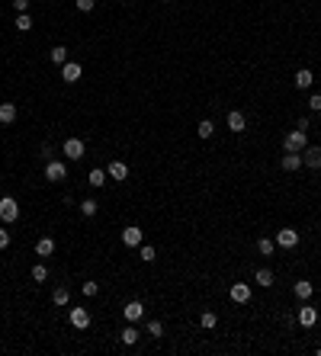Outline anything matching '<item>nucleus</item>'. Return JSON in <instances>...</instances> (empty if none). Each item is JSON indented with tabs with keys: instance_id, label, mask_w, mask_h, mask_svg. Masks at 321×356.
Instances as JSON below:
<instances>
[{
	"instance_id": "obj_1",
	"label": "nucleus",
	"mask_w": 321,
	"mask_h": 356,
	"mask_svg": "<svg viewBox=\"0 0 321 356\" xmlns=\"http://www.w3.org/2000/svg\"><path fill=\"white\" fill-rule=\"evenodd\" d=\"M16 219H20V202H16L13 196H4V199H0V222L13 225Z\"/></svg>"
},
{
	"instance_id": "obj_2",
	"label": "nucleus",
	"mask_w": 321,
	"mask_h": 356,
	"mask_svg": "<svg viewBox=\"0 0 321 356\" xmlns=\"http://www.w3.org/2000/svg\"><path fill=\"white\" fill-rule=\"evenodd\" d=\"M283 148H286V151H296V154H302V151L308 148V135L302 132V128H296V132H289V135L283 138Z\"/></svg>"
},
{
	"instance_id": "obj_3",
	"label": "nucleus",
	"mask_w": 321,
	"mask_h": 356,
	"mask_svg": "<svg viewBox=\"0 0 321 356\" xmlns=\"http://www.w3.org/2000/svg\"><path fill=\"white\" fill-rule=\"evenodd\" d=\"M45 180L48 183H61V180H68V164L65 161H48L45 164Z\"/></svg>"
},
{
	"instance_id": "obj_4",
	"label": "nucleus",
	"mask_w": 321,
	"mask_h": 356,
	"mask_svg": "<svg viewBox=\"0 0 321 356\" xmlns=\"http://www.w3.org/2000/svg\"><path fill=\"white\" fill-rule=\"evenodd\" d=\"M273 241H276V247H286V250H292V247H299V231H296V228H280Z\"/></svg>"
},
{
	"instance_id": "obj_5",
	"label": "nucleus",
	"mask_w": 321,
	"mask_h": 356,
	"mask_svg": "<svg viewBox=\"0 0 321 356\" xmlns=\"http://www.w3.org/2000/svg\"><path fill=\"white\" fill-rule=\"evenodd\" d=\"M61 151H65L68 161H81L84 158V138H68V141L61 145Z\"/></svg>"
},
{
	"instance_id": "obj_6",
	"label": "nucleus",
	"mask_w": 321,
	"mask_h": 356,
	"mask_svg": "<svg viewBox=\"0 0 321 356\" xmlns=\"http://www.w3.org/2000/svg\"><path fill=\"white\" fill-rule=\"evenodd\" d=\"M122 318L125 321H132V324H138V321H142L145 318V305H142V302H125V305H122Z\"/></svg>"
},
{
	"instance_id": "obj_7",
	"label": "nucleus",
	"mask_w": 321,
	"mask_h": 356,
	"mask_svg": "<svg viewBox=\"0 0 321 356\" xmlns=\"http://www.w3.org/2000/svg\"><path fill=\"white\" fill-rule=\"evenodd\" d=\"M142 238H145V234H142L138 225H125V228H122V244L125 247H142Z\"/></svg>"
},
{
	"instance_id": "obj_8",
	"label": "nucleus",
	"mask_w": 321,
	"mask_h": 356,
	"mask_svg": "<svg viewBox=\"0 0 321 356\" xmlns=\"http://www.w3.org/2000/svg\"><path fill=\"white\" fill-rule=\"evenodd\" d=\"M228 295H231V302H235V305H247L250 302V286L247 282H235L228 289Z\"/></svg>"
},
{
	"instance_id": "obj_9",
	"label": "nucleus",
	"mask_w": 321,
	"mask_h": 356,
	"mask_svg": "<svg viewBox=\"0 0 321 356\" xmlns=\"http://www.w3.org/2000/svg\"><path fill=\"white\" fill-rule=\"evenodd\" d=\"M302 164H305V167H311V170H318V167H321V148H318V145H308L305 151H302Z\"/></svg>"
},
{
	"instance_id": "obj_10",
	"label": "nucleus",
	"mask_w": 321,
	"mask_h": 356,
	"mask_svg": "<svg viewBox=\"0 0 321 356\" xmlns=\"http://www.w3.org/2000/svg\"><path fill=\"white\" fill-rule=\"evenodd\" d=\"M81 74H84V67L77 64V61L61 64V81H65V84H77V81H81Z\"/></svg>"
},
{
	"instance_id": "obj_11",
	"label": "nucleus",
	"mask_w": 321,
	"mask_h": 356,
	"mask_svg": "<svg viewBox=\"0 0 321 356\" xmlns=\"http://www.w3.org/2000/svg\"><path fill=\"white\" fill-rule=\"evenodd\" d=\"M71 324L77 331H87V327H90V311L87 308H71Z\"/></svg>"
},
{
	"instance_id": "obj_12",
	"label": "nucleus",
	"mask_w": 321,
	"mask_h": 356,
	"mask_svg": "<svg viewBox=\"0 0 321 356\" xmlns=\"http://www.w3.org/2000/svg\"><path fill=\"white\" fill-rule=\"evenodd\" d=\"M16 116H20L16 103H0V125H13Z\"/></svg>"
},
{
	"instance_id": "obj_13",
	"label": "nucleus",
	"mask_w": 321,
	"mask_h": 356,
	"mask_svg": "<svg viewBox=\"0 0 321 356\" xmlns=\"http://www.w3.org/2000/svg\"><path fill=\"white\" fill-rule=\"evenodd\" d=\"M299 324H302V327H315V324H318V308L302 305V308H299Z\"/></svg>"
},
{
	"instance_id": "obj_14",
	"label": "nucleus",
	"mask_w": 321,
	"mask_h": 356,
	"mask_svg": "<svg viewBox=\"0 0 321 356\" xmlns=\"http://www.w3.org/2000/svg\"><path fill=\"white\" fill-rule=\"evenodd\" d=\"M280 167H283L286 173L299 170V167H302V154H296V151H286V154H283V161H280Z\"/></svg>"
},
{
	"instance_id": "obj_15",
	"label": "nucleus",
	"mask_w": 321,
	"mask_h": 356,
	"mask_svg": "<svg viewBox=\"0 0 321 356\" xmlns=\"http://www.w3.org/2000/svg\"><path fill=\"white\" fill-rule=\"evenodd\" d=\"M106 180H109V173L103 170V167H93L90 173H87V183H90L93 189H100V186H106Z\"/></svg>"
},
{
	"instance_id": "obj_16",
	"label": "nucleus",
	"mask_w": 321,
	"mask_h": 356,
	"mask_svg": "<svg viewBox=\"0 0 321 356\" xmlns=\"http://www.w3.org/2000/svg\"><path fill=\"white\" fill-rule=\"evenodd\" d=\"M292 292H296V299L308 302V299H311V292H315V282H308V279H299L296 286H292Z\"/></svg>"
},
{
	"instance_id": "obj_17",
	"label": "nucleus",
	"mask_w": 321,
	"mask_h": 356,
	"mask_svg": "<svg viewBox=\"0 0 321 356\" xmlns=\"http://www.w3.org/2000/svg\"><path fill=\"white\" fill-rule=\"evenodd\" d=\"M228 128H231V132H244V128H247V119H244V112L231 109V112H228Z\"/></svg>"
},
{
	"instance_id": "obj_18",
	"label": "nucleus",
	"mask_w": 321,
	"mask_h": 356,
	"mask_svg": "<svg viewBox=\"0 0 321 356\" xmlns=\"http://www.w3.org/2000/svg\"><path fill=\"white\" fill-rule=\"evenodd\" d=\"M119 340H122L125 346H135V343H138V327L132 324V321H129V327H122V331H119Z\"/></svg>"
},
{
	"instance_id": "obj_19",
	"label": "nucleus",
	"mask_w": 321,
	"mask_h": 356,
	"mask_svg": "<svg viewBox=\"0 0 321 356\" xmlns=\"http://www.w3.org/2000/svg\"><path fill=\"white\" fill-rule=\"evenodd\" d=\"M311 84H315V74H311L308 67H299V71H296V87H299V90H308Z\"/></svg>"
},
{
	"instance_id": "obj_20",
	"label": "nucleus",
	"mask_w": 321,
	"mask_h": 356,
	"mask_svg": "<svg viewBox=\"0 0 321 356\" xmlns=\"http://www.w3.org/2000/svg\"><path fill=\"white\" fill-rule=\"evenodd\" d=\"M106 173H109V177H112V180H116V183H122V180L129 177V167H125V164H122V161H112V164H109V170H106Z\"/></svg>"
},
{
	"instance_id": "obj_21",
	"label": "nucleus",
	"mask_w": 321,
	"mask_h": 356,
	"mask_svg": "<svg viewBox=\"0 0 321 356\" xmlns=\"http://www.w3.org/2000/svg\"><path fill=\"white\" fill-rule=\"evenodd\" d=\"M254 282H257V286H264V289H270V286H273V270L260 266V270L254 273Z\"/></svg>"
},
{
	"instance_id": "obj_22",
	"label": "nucleus",
	"mask_w": 321,
	"mask_h": 356,
	"mask_svg": "<svg viewBox=\"0 0 321 356\" xmlns=\"http://www.w3.org/2000/svg\"><path fill=\"white\" fill-rule=\"evenodd\" d=\"M48 58H51V64L61 67V64H68V48H65V45H55V48L48 51Z\"/></svg>"
},
{
	"instance_id": "obj_23",
	"label": "nucleus",
	"mask_w": 321,
	"mask_h": 356,
	"mask_svg": "<svg viewBox=\"0 0 321 356\" xmlns=\"http://www.w3.org/2000/svg\"><path fill=\"white\" fill-rule=\"evenodd\" d=\"M51 302H55V305H58V308H65V305H68V302H71V292H68V289H65V286H58V289H55V292H51Z\"/></svg>"
},
{
	"instance_id": "obj_24",
	"label": "nucleus",
	"mask_w": 321,
	"mask_h": 356,
	"mask_svg": "<svg viewBox=\"0 0 321 356\" xmlns=\"http://www.w3.org/2000/svg\"><path fill=\"white\" fill-rule=\"evenodd\" d=\"M36 254H39V257H51V254H55V241H51V238H42L39 244H36Z\"/></svg>"
},
{
	"instance_id": "obj_25",
	"label": "nucleus",
	"mask_w": 321,
	"mask_h": 356,
	"mask_svg": "<svg viewBox=\"0 0 321 356\" xmlns=\"http://www.w3.org/2000/svg\"><path fill=\"white\" fill-rule=\"evenodd\" d=\"M81 212H84V219H93V215L100 212V202H97V199H84V202H81Z\"/></svg>"
},
{
	"instance_id": "obj_26",
	"label": "nucleus",
	"mask_w": 321,
	"mask_h": 356,
	"mask_svg": "<svg viewBox=\"0 0 321 356\" xmlns=\"http://www.w3.org/2000/svg\"><path fill=\"white\" fill-rule=\"evenodd\" d=\"M257 250H260L264 257H270L273 250H276V241H273V238H260V241H257Z\"/></svg>"
},
{
	"instance_id": "obj_27",
	"label": "nucleus",
	"mask_w": 321,
	"mask_h": 356,
	"mask_svg": "<svg viewBox=\"0 0 321 356\" xmlns=\"http://www.w3.org/2000/svg\"><path fill=\"white\" fill-rule=\"evenodd\" d=\"M212 132H215V125H212V119H203V122L196 125V135L199 138H212Z\"/></svg>"
},
{
	"instance_id": "obj_28",
	"label": "nucleus",
	"mask_w": 321,
	"mask_h": 356,
	"mask_svg": "<svg viewBox=\"0 0 321 356\" xmlns=\"http://www.w3.org/2000/svg\"><path fill=\"white\" fill-rule=\"evenodd\" d=\"M16 29H20V32H29V29H32V16H29V13H16Z\"/></svg>"
},
{
	"instance_id": "obj_29",
	"label": "nucleus",
	"mask_w": 321,
	"mask_h": 356,
	"mask_svg": "<svg viewBox=\"0 0 321 356\" xmlns=\"http://www.w3.org/2000/svg\"><path fill=\"white\" fill-rule=\"evenodd\" d=\"M199 324H203V327H215V324H219V315H215V311H203Z\"/></svg>"
},
{
	"instance_id": "obj_30",
	"label": "nucleus",
	"mask_w": 321,
	"mask_h": 356,
	"mask_svg": "<svg viewBox=\"0 0 321 356\" xmlns=\"http://www.w3.org/2000/svg\"><path fill=\"white\" fill-rule=\"evenodd\" d=\"M138 257H142L145 263H151V260L158 257V254H154V247H151V244H142V247H138Z\"/></svg>"
},
{
	"instance_id": "obj_31",
	"label": "nucleus",
	"mask_w": 321,
	"mask_h": 356,
	"mask_svg": "<svg viewBox=\"0 0 321 356\" xmlns=\"http://www.w3.org/2000/svg\"><path fill=\"white\" fill-rule=\"evenodd\" d=\"M32 279H36V282H45V279H48V270H45L42 263H36V266H32Z\"/></svg>"
},
{
	"instance_id": "obj_32",
	"label": "nucleus",
	"mask_w": 321,
	"mask_h": 356,
	"mask_svg": "<svg viewBox=\"0 0 321 356\" xmlns=\"http://www.w3.org/2000/svg\"><path fill=\"white\" fill-rule=\"evenodd\" d=\"M148 334L161 340V337H164V324H161V321H148Z\"/></svg>"
},
{
	"instance_id": "obj_33",
	"label": "nucleus",
	"mask_w": 321,
	"mask_h": 356,
	"mask_svg": "<svg viewBox=\"0 0 321 356\" xmlns=\"http://www.w3.org/2000/svg\"><path fill=\"white\" fill-rule=\"evenodd\" d=\"M97 292H100V282H93V279H90V282H84V295H87V299H93Z\"/></svg>"
},
{
	"instance_id": "obj_34",
	"label": "nucleus",
	"mask_w": 321,
	"mask_h": 356,
	"mask_svg": "<svg viewBox=\"0 0 321 356\" xmlns=\"http://www.w3.org/2000/svg\"><path fill=\"white\" fill-rule=\"evenodd\" d=\"M93 4H97V0H74V7H77L81 13H90V10H93Z\"/></svg>"
},
{
	"instance_id": "obj_35",
	"label": "nucleus",
	"mask_w": 321,
	"mask_h": 356,
	"mask_svg": "<svg viewBox=\"0 0 321 356\" xmlns=\"http://www.w3.org/2000/svg\"><path fill=\"white\" fill-rule=\"evenodd\" d=\"M7 247H10V231L0 225V250H7Z\"/></svg>"
},
{
	"instance_id": "obj_36",
	"label": "nucleus",
	"mask_w": 321,
	"mask_h": 356,
	"mask_svg": "<svg viewBox=\"0 0 321 356\" xmlns=\"http://www.w3.org/2000/svg\"><path fill=\"white\" fill-rule=\"evenodd\" d=\"M13 10L16 13H29V0H13Z\"/></svg>"
},
{
	"instance_id": "obj_37",
	"label": "nucleus",
	"mask_w": 321,
	"mask_h": 356,
	"mask_svg": "<svg viewBox=\"0 0 321 356\" xmlns=\"http://www.w3.org/2000/svg\"><path fill=\"white\" fill-rule=\"evenodd\" d=\"M308 106H311V112H321V93H315V97L308 100Z\"/></svg>"
}]
</instances>
